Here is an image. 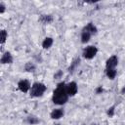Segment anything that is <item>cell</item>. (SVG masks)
<instances>
[{
  "instance_id": "cell-3",
  "label": "cell",
  "mask_w": 125,
  "mask_h": 125,
  "mask_svg": "<svg viewBox=\"0 0 125 125\" xmlns=\"http://www.w3.org/2000/svg\"><path fill=\"white\" fill-rule=\"evenodd\" d=\"M98 53V48L96 46H87L84 50H83V53H82V56L83 58L87 59V60H92L93 58H95V56L97 55Z\"/></svg>"
},
{
  "instance_id": "cell-18",
  "label": "cell",
  "mask_w": 125,
  "mask_h": 125,
  "mask_svg": "<svg viewBox=\"0 0 125 125\" xmlns=\"http://www.w3.org/2000/svg\"><path fill=\"white\" fill-rule=\"evenodd\" d=\"M115 106L113 105V106H110L108 109H107V111H106V114L109 116V117H112L113 115H114V111H115Z\"/></svg>"
},
{
  "instance_id": "cell-7",
  "label": "cell",
  "mask_w": 125,
  "mask_h": 125,
  "mask_svg": "<svg viewBox=\"0 0 125 125\" xmlns=\"http://www.w3.org/2000/svg\"><path fill=\"white\" fill-rule=\"evenodd\" d=\"M63 115H64V111H63V109H62V108H55V109L52 110V112H51V114H50L51 118H52V119H55V120L61 119Z\"/></svg>"
},
{
  "instance_id": "cell-1",
  "label": "cell",
  "mask_w": 125,
  "mask_h": 125,
  "mask_svg": "<svg viewBox=\"0 0 125 125\" xmlns=\"http://www.w3.org/2000/svg\"><path fill=\"white\" fill-rule=\"evenodd\" d=\"M68 94L66 92V84L64 82H61L57 85L56 89L53 91L52 101L55 104L62 105L68 100Z\"/></svg>"
},
{
  "instance_id": "cell-9",
  "label": "cell",
  "mask_w": 125,
  "mask_h": 125,
  "mask_svg": "<svg viewBox=\"0 0 125 125\" xmlns=\"http://www.w3.org/2000/svg\"><path fill=\"white\" fill-rule=\"evenodd\" d=\"M116 74H117V71L115 68H105V75L108 79L113 80L116 77Z\"/></svg>"
},
{
  "instance_id": "cell-12",
  "label": "cell",
  "mask_w": 125,
  "mask_h": 125,
  "mask_svg": "<svg viewBox=\"0 0 125 125\" xmlns=\"http://www.w3.org/2000/svg\"><path fill=\"white\" fill-rule=\"evenodd\" d=\"M84 30H87V31H89L91 34H96L97 32H98V28L96 27V25L93 23V22H89L84 28H83Z\"/></svg>"
},
{
  "instance_id": "cell-20",
  "label": "cell",
  "mask_w": 125,
  "mask_h": 125,
  "mask_svg": "<svg viewBox=\"0 0 125 125\" xmlns=\"http://www.w3.org/2000/svg\"><path fill=\"white\" fill-rule=\"evenodd\" d=\"M5 9H6V6L4 5L3 2H1L0 3V14H3L5 12Z\"/></svg>"
},
{
  "instance_id": "cell-2",
  "label": "cell",
  "mask_w": 125,
  "mask_h": 125,
  "mask_svg": "<svg viewBox=\"0 0 125 125\" xmlns=\"http://www.w3.org/2000/svg\"><path fill=\"white\" fill-rule=\"evenodd\" d=\"M47 90V86L42 82H34L31 85L30 89V97L32 98H39L41 97L45 91Z\"/></svg>"
},
{
  "instance_id": "cell-22",
  "label": "cell",
  "mask_w": 125,
  "mask_h": 125,
  "mask_svg": "<svg viewBox=\"0 0 125 125\" xmlns=\"http://www.w3.org/2000/svg\"><path fill=\"white\" fill-rule=\"evenodd\" d=\"M121 94H125V85H124L123 88L121 89Z\"/></svg>"
},
{
  "instance_id": "cell-16",
  "label": "cell",
  "mask_w": 125,
  "mask_h": 125,
  "mask_svg": "<svg viewBox=\"0 0 125 125\" xmlns=\"http://www.w3.org/2000/svg\"><path fill=\"white\" fill-rule=\"evenodd\" d=\"M24 69H25V71H27V72H34V70H35V65H34L32 62H26V63L24 64Z\"/></svg>"
},
{
  "instance_id": "cell-6",
  "label": "cell",
  "mask_w": 125,
  "mask_h": 125,
  "mask_svg": "<svg viewBox=\"0 0 125 125\" xmlns=\"http://www.w3.org/2000/svg\"><path fill=\"white\" fill-rule=\"evenodd\" d=\"M117 64H118V58L116 56H111L105 62V68H115Z\"/></svg>"
},
{
  "instance_id": "cell-11",
  "label": "cell",
  "mask_w": 125,
  "mask_h": 125,
  "mask_svg": "<svg viewBox=\"0 0 125 125\" xmlns=\"http://www.w3.org/2000/svg\"><path fill=\"white\" fill-rule=\"evenodd\" d=\"M91 36H92V34L89 32V31H87V30H82V32H81V42L82 43H87V42H89V40H90V38H91Z\"/></svg>"
},
{
  "instance_id": "cell-14",
  "label": "cell",
  "mask_w": 125,
  "mask_h": 125,
  "mask_svg": "<svg viewBox=\"0 0 125 125\" xmlns=\"http://www.w3.org/2000/svg\"><path fill=\"white\" fill-rule=\"evenodd\" d=\"M79 62H80V59H79V58H76V59H74V60H73V62L70 63V66L68 67V71H69L70 73H72V72L75 70V68L78 66Z\"/></svg>"
},
{
  "instance_id": "cell-21",
  "label": "cell",
  "mask_w": 125,
  "mask_h": 125,
  "mask_svg": "<svg viewBox=\"0 0 125 125\" xmlns=\"http://www.w3.org/2000/svg\"><path fill=\"white\" fill-rule=\"evenodd\" d=\"M104 92V89L102 86H99L97 89H96V94H102Z\"/></svg>"
},
{
  "instance_id": "cell-23",
  "label": "cell",
  "mask_w": 125,
  "mask_h": 125,
  "mask_svg": "<svg viewBox=\"0 0 125 125\" xmlns=\"http://www.w3.org/2000/svg\"><path fill=\"white\" fill-rule=\"evenodd\" d=\"M55 125H61V124H60V123H57V124H55Z\"/></svg>"
},
{
  "instance_id": "cell-17",
  "label": "cell",
  "mask_w": 125,
  "mask_h": 125,
  "mask_svg": "<svg viewBox=\"0 0 125 125\" xmlns=\"http://www.w3.org/2000/svg\"><path fill=\"white\" fill-rule=\"evenodd\" d=\"M7 36H8V34H7L6 30L5 29H2L1 30V44H4L5 43V41L7 39Z\"/></svg>"
},
{
  "instance_id": "cell-10",
  "label": "cell",
  "mask_w": 125,
  "mask_h": 125,
  "mask_svg": "<svg viewBox=\"0 0 125 125\" xmlns=\"http://www.w3.org/2000/svg\"><path fill=\"white\" fill-rule=\"evenodd\" d=\"M39 21L44 24H48L53 21V16L52 15H41L39 18Z\"/></svg>"
},
{
  "instance_id": "cell-8",
  "label": "cell",
  "mask_w": 125,
  "mask_h": 125,
  "mask_svg": "<svg viewBox=\"0 0 125 125\" xmlns=\"http://www.w3.org/2000/svg\"><path fill=\"white\" fill-rule=\"evenodd\" d=\"M1 63L2 64H6V63H12L13 62V56L10 52H5L2 57H1V60H0Z\"/></svg>"
},
{
  "instance_id": "cell-13",
  "label": "cell",
  "mask_w": 125,
  "mask_h": 125,
  "mask_svg": "<svg viewBox=\"0 0 125 125\" xmlns=\"http://www.w3.org/2000/svg\"><path fill=\"white\" fill-rule=\"evenodd\" d=\"M53 43H54V40L52 37H46L42 42V47L43 49H49L53 45Z\"/></svg>"
},
{
  "instance_id": "cell-19",
  "label": "cell",
  "mask_w": 125,
  "mask_h": 125,
  "mask_svg": "<svg viewBox=\"0 0 125 125\" xmlns=\"http://www.w3.org/2000/svg\"><path fill=\"white\" fill-rule=\"evenodd\" d=\"M62 76V70H58L55 74H54V78L55 79H59V78H61Z\"/></svg>"
},
{
  "instance_id": "cell-15",
  "label": "cell",
  "mask_w": 125,
  "mask_h": 125,
  "mask_svg": "<svg viewBox=\"0 0 125 125\" xmlns=\"http://www.w3.org/2000/svg\"><path fill=\"white\" fill-rule=\"evenodd\" d=\"M26 121H27V123H29V124H31V125H35V124H38V123L40 122L39 118L36 117V116H34V115H29V116L27 117Z\"/></svg>"
},
{
  "instance_id": "cell-4",
  "label": "cell",
  "mask_w": 125,
  "mask_h": 125,
  "mask_svg": "<svg viewBox=\"0 0 125 125\" xmlns=\"http://www.w3.org/2000/svg\"><path fill=\"white\" fill-rule=\"evenodd\" d=\"M18 88L21 92L22 93H27L30 89H31V85L29 83L28 80H25V79H22L21 81H19L18 83Z\"/></svg>"
},
{
  "instance_id": "cell-5",
  "label": "cell",
  "mask_w": 125,
  "mask_h": 125,
  "mask_svg": "<svg viewBox=\"0 0 125 125\" xmlns=\"http://www.w3.org/2000/svg\"><path fill=\"white\" fill-rule=\"evenodd\" d=\"M77 91H78V86H77L76 82L72 81V82H69L68 84H66V92H67L68 96H70V97L75 96Z\"/></svg>"
}]
</instances>
